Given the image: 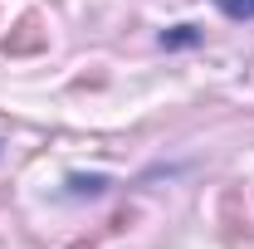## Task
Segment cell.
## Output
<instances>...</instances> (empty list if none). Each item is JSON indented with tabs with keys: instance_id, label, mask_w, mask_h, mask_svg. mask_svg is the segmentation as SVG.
I'll list each match as a JSON object with an SVG mask.
<instances>
[{
	"instance_id": "obj_1",
	"label": "cell",
	"mask_w": 254,
	"mask_h": 249,
	"mask_svg": "<svg viewBox=\"0 0 254 249\" xmlns=\"http://www.w3.org/2000/svg\"><path fill=\"white\" fill-rule=\"evenodd\" d=\"M190 44H200V30L195 25H176V30L161 34V49H190Z\"/></svg>"
},
{
	"instance_id": "obj_2",
	"label": "cell",
	"mask_w": 254,
	"mask_h": 249,
	"mask_svg": "<svg viewBox=\"0 0 254 249\" xmlns=\"http://www.w3.org/2000/svg\"><path fill=\"white\" fill-rule=\"evenodd\" d=\"M68 190L73 195H103L108 190V176H68Z\"/></svg>"
},
{
	"instance_id": "obj_3",
	"label": "cell",
	"mask_w": 254,
	"mask_h": 249,
	"mask_svg": "<svg viewBox=\"0 0 254 249\" xmlns=\"http://www.w3.org/2000/svg\"><path fill=\"white\" fill-rule=\"evenodd\" d=\"M215 5H220L230 20H250L254 15V0H215Z\"/></svg>"
}]
</instances>
